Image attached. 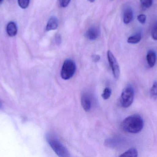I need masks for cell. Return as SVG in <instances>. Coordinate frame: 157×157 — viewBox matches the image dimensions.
<instances>
[{"label":"cell","mask_w":157,"mask_h":157,"mask_svg":"<svg viewBox=\"0 0 157 157\" xmlns=\"http://www.w3.org/2000/svg\"><path fill=\"white\" fill-rule=\"evenodd\" d=\"M59 26V20L55 16H52L49 19L46 26V31L54 30L57 29Z\"/></svg>","instance_id":"8"},{"label":"cell","mask_w":157,"mask_h":157,"mask_svg":"<svg viewBox=\"0 0 157 157\" xmlns=\"http://www.w3.org/2000/svg\"><path fill=\"white\" fill-rule=\"evenodd\" d=\"M17 27L13 22H10L6 26V32L8 36L11 37H15L17 34Z\"/></svg>","instance_id":"9"},{"label":"cell","mask_w":157,"mask_h":157,"mask_svg":"<svg viewBox=\"0 0 157 157\" xmlns=\"http://www.w3.org/2000/svg\"><path fill=\"white\" fill-rule=\"evenodd\" d=\"M2 107V104H1V102H0V108Z\"/></svg>","instance_id":"24"},{"label":"cell","mask_w":157,"mask_h":157,"mask_svg":"<svg viewBox=\"0 0 157 157\" xmlns=\"http://www.w3.org/2000/svg\"><path fill=\"white\" fill-rule=\"evenodd\" d=\"M144 126V120L138 114L128 116L122 123V127L124 131L133 134L140 132L143 130Z\"/></svg>","instance_id":"1"},{"label":"cell","mask_w":157,"mask_h":157,"mask_svg":"<svg viewBox=\"0 0 157 157\" xmlns=\"http://www.w3.org/2000/svg\"><path fill=\"white\" fill-rule=\"evenodd\" d=\"M112 91L109 88H106L103 90V93L102 94V97L103 99L108 100L109 98L111 96Z\"/></svg>","instance_id":"16"},{"label":"cell","mask_w":157,"mask_h":157,"mask_svg":"<svg viewBox=\"0 0 157 157\" xmlns=\"http://www.w3.org/2000/svg\"><path fill=\"white\" fill-rule=\"evenodd\" d=\"M81 103L85 111L87 112L90 111L91 108V101L90 97L87 93H83L81 96Z\"/></svg>","instance_id":"6"},{"label":"cell","mask_w":157,"mask_h":157,"mask_svg":"<svg viewBox=\"0 0 157 157\" xmlns=\"http://www.w3.org/2000/svg\"><path fill=\"white\" fill-rule=\"evenodd\" d=\"M156 54L155 52L153 50H150L147 52V60L149 67H154L156 62Z\"/></svg>","instance_id":"10"},{"label":"cell","mask_w":157,"mask_h":157,"mask_svg":"<svg viewBox=\"0 0 157 157\" xmlns=\"http://www.w3.org/2000/svg\"><path fill=\"white\" fill-rule=\"evenodd\" d=\"M47 140L52 150L60 157H71L68 149L52 135H47Z\"/></svg>","instance_id":"2"},{"label":"cell","mask_w":157,"mask_h":157,"mask_svg":"<svg viewBox=\"0 0 157 157\" xmlns=\"http://www.w3.org/2000/svg\"><path fill=\"white\" fill-rule=\"evenodd\" d=\"M151 97L154 100L157 99V81L153 84V86L150 90Z\"/></svg>","instance_id":"14"},{"label":"cell","mask_w":157,"mask_h":157,"mask_svg":"<svg viewBox=\"0 0 157 157\" xmlns=\"http://www.w3.org/2000/svg\"><path fill=\"white\" fill-rule=\"evenodd\" d=\"M141 6L144 9H148L152 6L153 0H141Z\"/></svg>","instance_id":"15"},{"label":"cell","mask_w":157,"mask_h":157,"mask_svg":"<svg viewBox=\"0 0 157 157\" xmlns=\"http://www.w3.org/2000/svg\"><path fill=\"white\" fill-rule=\"evenodd\" d=\"M2 0H0V3L2 2Z\"/></svg>","instance_id":"25"},{"label":"cell","mask_w":157,"mask_h":157,"mask_svg":"<svg viewBox=\"0 0 157 157\" xmlns=\"http://www.w3.org/2000/svg\"><path fill=\"white\" fill-rule=\"evenodd\" d=\"M95 0H88L89 2H95Z\"/></svg>","instance_id":"23"},{"label":"cell","mask_w":157,"mask_h":157,"mask_svg":"<svg viewBox=\"0 0 157 157\" xmlns=\"http://www.w3.org/2000/svg\"><path fill=\"white\" fill-rule=\"evenodd\" d=\"M137 19L141 24H144L146 21V16L144 14H141L139 15L137 17Z\"/></svg>","instance_id":"19"},{"label":"cell","mask_w":157,"mask_h":157,"mask_svg":"<svg viewBox=\"0 0 157 157\" xmlns=\"http://www.w3.org/2000/svg\"><path fill=\"white\" fill-rule=\"evenodd\" d=\"M134 90L132 86L128 85L124 88L120 98L121 106L124 108H128L131 106L134 99Z\"/></svg>","instance_id":"3"},{"label":"cell","mask_w":157,"mask_h":157,"mask_svg":"<svg viewBox=\"0 0 157 157\" xmlns=\"http://www.w3.org/2000/svg\"><path fill=\"white\" fill-rule=\"evenodd\" d=\"M142 35L141 33H137L133 36L129 37L127 40V42L131 44H136L141 41Z\"/></svg>","instance_id":"12"},{"label":"cell","mask_w":157,"mask_h":157,"mask_svg":"<svg viewBox=\"0 0 157 157\" xmlns=\"http://www.w3.org/2000/svg\"><path fill=\"white\" fill-rule=\"evenodd\" d=\"M107 56L114 77L116 79H118L120 76V68L119 64L116 58L110 51L109 50L107 52Z\"/></svg>","instance_id":"5"},{"label":"cell","mask_w":157,"mask_h":157,"mask_svg":"<svg viewBox=\"0 0 157 157\" xmlns=\"http://www.w3.org/2000/svg\"><path fill=\"white\" fill-rule=\"evenodd\" d=\"M30 0H17L18 5L22 9L27 8L29 5Z\"/></svg>","instance_id":"17"},{"label":"cell","mask_w":157,"mask_h":157,"mask_svg":"<svg viewBox=\"0 0 157 157\" xmlns=\"http://www.w3.org/2000/svg\"><path fill=\"white\" fill-rule=\"evenodd\" d=\"M151 34L153 38L155 40H157V24L153 27Z\"/></svg>","instance_id":"18"},{"label":"cell","mask_w":157,"mask_h":157,"mask_svg":"<svg viewBox=\"0 0 157 157\" xmlns=\"http://www.w3.org/2000/svg\"><path fill=\"white\" fill-rule=\"evenodd\" d=\"M55 41L58 45H60L62 42V37L60 35L58 34L56 35V37H55Z\"/></svg>","instance_id":"21"},{"label":"cell","mask_w":157,"mask_h":157,"mask_svg":"<svg viewBox=\"0 0 157 157\" xmlns=\"http://www.w3.org/2000/svg\"><path fill=\"white\" fill-rule=\"evenodd\" d=\"M100 30L98 27H91L86 32V37L90 40L94 41L98 38Z\"/></svg>","instance_id":"7"},{"label":"cell","mask_w":157,"mask_h":157,"mask_svg":"<svg viewBox=\"0 0 157 157\" xmlns=\"http://www.w3.org/2000/svg\"><path fill=\"white\" fill-rule=\"evenodd\" d=\"M133 17L132 10L131 8H127L124 10L123 14V21L125 24H128L132 21Z\"/></svg>","instance_id":"11"},{"label":"cell","mask_w":157,"mask_h":157,"mask_svg":"<svg viewBox=\"0 0 157 157\" xmlns=\"http://www.w3.org/2000/svg\"><path fill=\"white\" fill-rule=\"evenodd\" d=\"M92 59L93 61L95 62H97L100 60V56L99 55L95 54V55L92 56Z\"/></svg>","instance_id":"22"},{"label":"cell","mask_w":157,"mask_h":157,"mask_svg":"<svg viewBox=\"0 0 157 157\" xmlns=\"http://www.w3.org/2000/svg\"><path fill=\"white\" fill-rule=\"evenodd\" d=\"M138 156V151L135 148H132L122 154L120 157H137Z\"/></svg>","instance_id":"13"},{"label":"cell","mask_w":157,"mask_h":157,"mask_svg":"<svg viewBox=\"0 0 157 157\" xmlns=\"http://www.w3.org/2000/svg\"><path fill=\"white\" fill-rule=\"evenodd\" d=\"M76 69V65L73 60L70 59L65 60L61 71L62 78L64 80L71 79L75 73Z\"/></svg>","instance_id":"4"},{"label":"cell","mask_w":157,"mask_h":157,"mask_svg":"<svg viewBox=\"0 0 157 157\" xmlns=\"http://www.w3.org/2000/svg\"><path fill=\"white\" fill-rule=\"evenodd\" d=\"M71 0H61V5L63 7H66L71 2Z\"/></svg>","instance_id":"20"}]
</instances>
